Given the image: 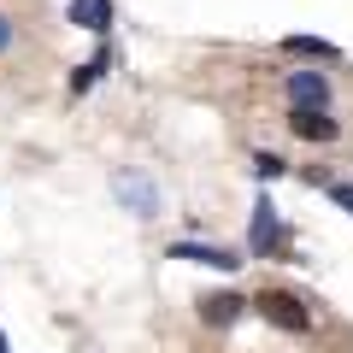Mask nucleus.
<instances>
[{
	"label": "nucleus",
	"mask_w": 353,
	"mask_h": 353,
	"mask_svg": "<svg viewBox=\"0 0 353 353\" xmlns=\"http://www.w3.org/2000/svg\"><path fill=\"white\" fill-rule=\"evenodd\" d=\"M283 48L301 53V59H336V48H330V41H318V36H289Z\"/></svg>",
	"instance_id": "obj_10"
},
{
	"label": "nucleus",
	"mask_w": 353,
	"mask_h": 353,
	"mask_svg": "<svg viewBox=\"0 0 353 353\" xmlns=\"http://www.w3.org/2000/svg\"><path fill=\"white\" fill-rule=\"evenodd\" d=\"M0 353H6V336H0Z\"/></svg>",
	"instance_id": "obj_14"
},
{
	"label": "nucleus",
	"mask_w": 353,
	"mask_h": 353,
	"mask_svg": "<svg viewBox=\"0 0 353 353\" xmlns=\"http://www.w3.org/2000/svg\"><path fill=\"white\" fill-rule=\"evenodd\" d=\"M71 24L106 30V24H112V0H77V6H71Z\"/></svg>",
	"instance_id": "obj_8"
},
{
	"label": "nucleus",
	"mask_w": 353,
	"mask_h": 353,
	"mask_svg": "<svg viewBox=\"0 0 353 353\" xmlns=\"http://www.w3.org/2000/svg\"><path fill=\"white\" fill-rule=\"evenodd\" d=\"M330 201H336V206H347V212H353V183H336V189H330Z\"/></svg>",
	"instance_id": "obj_12"
},
{
	"label": "nucleus",
	"mask_w": 353,
	"mask_h": 353,
	"mask_svg": "<svg viewBox=\"0 0 353 353\" xmlns=\"http://www.w3.org/2000/svg\"><path fill=\"white\" fill-rule=\"evenodd\" d=\"M106 65H112V53H94L88 65H77V77H71V94H88V88L106 77Z\"/></svg>",
	"instance_id": "obj_9"
},
{
	"label": "nucleus",
	"mask_w": 353,
	"mask_h": 353,
	"mask_svg": "<svg viewBox=\"0 0 353 353\" xmlns=\"http://www.w3.org/2000/svg\"><path fill=\"white\" fill-rule=\"evenodd\" d=\"M112 189H118V201H124V206H136L141 218H153V212H159V194H153V183H148V176L118 171V176H112Z\"/></svg>",
	"instance_id": "obj_3"
},
{
	"label": "nucleus",
	"mask_w": 353,
	"mask_h": 353,
	"mask_svg": "<svg viewBox=\"0 0 353 353\" xmlns=\"http://www.w3.org/2000/svg\"><path fill=\"white\" fill-rule=\"evenodd\" d=\"M253 306H259V312L271 318L277 330H306V324H312V312H306V306L294 301V294H277V289H271V294H259Z\"/></svg>",
	"instance_id": "obj_1"
},
{
	"label": "nucleus",
	"mask_w": 353,
	"mask_h": 353,
	"mask_svg": "<svg viewBox=\"0 0 353 353\" xmlns=\"http://www.w3.org/2000/svg\"><path fill=\"white\" fill-rule=\"evenodd\" d=\"M241 306H248L241 294H206V301H201V318H206L212 330H224V324H236V318H241Z\"/></svg>",
	"instance_id": "obj_7"
},
{
	"label": "nucleus",
	"mask_w": 353,
	"mask_h": 353,
	"mask_svg": "<svg viewBox=\"0 0 353 353\" xmlns=\"http://www.w3.org/2000/svg\"><path fill=\"white\" fill-rule=\"evenodd\" d=\"M171 259H194V265H212V271H236V253H224V248H201V241H176L171 248Z\"/></svg>",
	"instance_id": "obj_6"
},
{
	"label": "nucleus",
	"mask_w": 353,
	"mask_h": 353,
	"mask_svg": "<svg viewBox=\"0 0 353 353\" xmlns=\"http://www.w3.org/2000/svg\"><path fill=\"white\" fill-rule=\"evenodd\" d=\"M248 248H253V253H277V248H283V224H277V206H271V201H259V206H253Z\"/></svg>",
	"instance_id": "obj_2"
},
{
	"label": "nucleus",
	"mask_w": 353,
	"mask_h": 353,
	"mask_svg": "<svg viewBox=\"0 0 353 353\" xmlns=\"http://www.w3.org/2000/svg\"><path fill=\"white\" fill-rule=\"evenodd\" d=\"M253 171H259V176H283V159H277V153H259V159H253Z\"/></svg>",
	"instance_id": "obj_11"
},
{
	"label": "nucleus",
	"mask_w": 353,
	"mask_h": 353,
	"mask_svg": "<svg viewBox=\"0 0 353 353\" xmlns=\"http://www.w3.org/2000/svg\"><path fill=\"white\" fill-rule=\"evenodd\" d=\"M289 101L306 106V112H324V106H330V83L318 71H294L289 77Z\"/></svg>",
	"instance_id": "obj_4"
},
{
	"label": "nucleus",
	"mask_w": 353,
	"mask_h": 353,
	"mask_svg": "<svg viewBox=\"0 0 353 353\" xmlns=\"http://www.w3.org/2000/svg\"><path fill=\"white\" fill-rule=\"evenodd\" d=\"M289 130H294V136H306V141H336V136H341V130H336V118H330V112H306V106H294Z\"/></svg>",
	"instance_id": "obj_5"
},
{
	"label": "nucleus",
	"mask_w": 353,
	"mask_h": 353,
	"mask_svg": "<svg viewBox=\"0 0 353 353\" xmlns=\"http://www.w3.org/2000/svg\"><path fill=\"white\" fill-rule=\"evenodd\" d=\"M6 48H12V18L0 12V53H6Z\"/></svg>",
	"instance_id": "obj_13"
}]
</instances>
